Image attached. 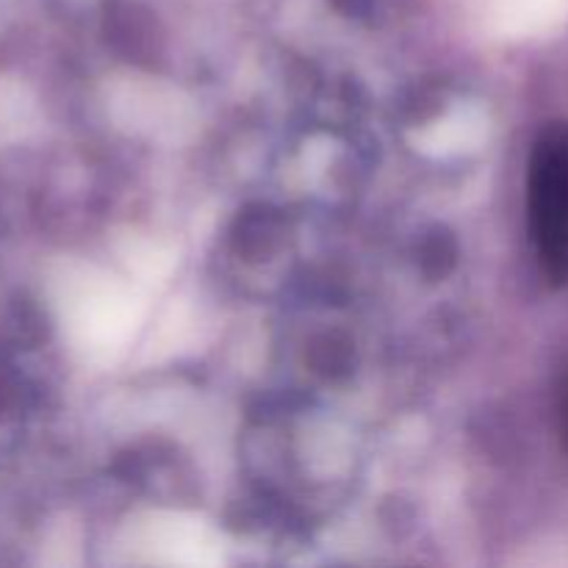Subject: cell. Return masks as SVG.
<instances>
[{
  "instance_id": "1",
  "label": "cell",
  "mask_w": 568,
  "mask_h": 568,
  "mask_svg": "<svg viewBox=\"0 0 568 568\" xmlns=\"http://www.w3.org/2000/svg\"><path fill=\"white\" fill-rule=\"evenodd\" d=\"M527 214L538 264L552 286L568 283V122L538 133L527 172Z\"/></svg>"
},
{
  "instance_id": "2",
  "label": "cell",
  "mask_w": 568,
  "mask_h": 568,
  "mask_svg": "<svg viewBox=\"0 0 568 568\" xmlns=\"http://www.w3.org/2000/svg\"><path fill=\"white\" fill-rule=\"evenodd\" d=\"M564 422H566V438H568V377L564 386Z\"/></svg>"
}]
</instances>
